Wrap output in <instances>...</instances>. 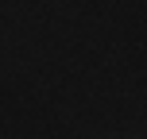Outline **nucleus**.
<instances>
[]
</instances>
